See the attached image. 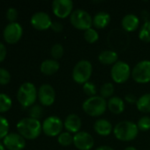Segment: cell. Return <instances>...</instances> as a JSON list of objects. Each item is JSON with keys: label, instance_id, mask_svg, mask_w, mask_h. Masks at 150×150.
<instances>
[{"label": "cell", "instance_id": "obj_1", "mask_svg": "<svg viewBox=\"0 0 150 150\" xmlns=\"http://www.w3.org/2000/svg\"><path fill=\"white\" fill-rule=\"evenodd\" d=\"M17 130L19 134L26 140H34L42 132V123L38 120L32 118H24L17 124Z\"/></svg>", "mask_w": 150, "mask_h": 150}, {"label": "cell", "instance_id": "obj_2", "mask_svg": "<svg viewBox=\"0 0 150 150\" xmlns=\"http://www.w3.org/2000/svg\"><path fill=\"white\" fill-rule=\"evenodd\" d=\"M137 124L130 120H123L118 122L113 129V134L116 139L121 142H132L139 134Z\"/></svg>", "mask_w": 150, "mask_h": 150}, {"label": "cell", "instance_id": "obj_3", "mask_svg": "<svg viewBox=\"0 0 150 150\" xmlns=\"http://www.w3.org/2000/svg\"><path fill=\"white\" fill-rule=\"evenodd\" d=\"M107 108V100L97 95L87 98L82 104L83 112L91 117H100L106 112Z\"/></svg>", "mask_w": 150, "mask_h": 150}, {"label": "cell", "instance_id": "obj_4", "mask_svg": "<svg viewBox=\"0 0 150 150\" xmlns=\"http://www.w3.org/2000/svg\"><path fill=\"white\" fill-rule=\"evenodd\" d=\"M38 98V91L34 83L26 82L22 83L17 92V99L23 107H31Z\"/></svg>", "mask_w": 150, "mask_h": 150}, {"label": "cell", "instance_id": "obj_5", "mask_svg": "<svg viewBox=\"0 0 150 150\" xmlns=\"http://www.w3.org/2000/svg\"><path fill=\"white\" fill-rule=\"evenodd\" d=\"M93 73V65L88 60L79 61L73 67L72 77L76 83L84 84L89 82Z\"/></svg>", "mask_w": 150, "mask_h": 150}, {"label": "cell", "instance_id": "obj_6", "mask_svg": "<svg viewBox=\"0 0 150 150\" xmlns=\"http://www.w3.org/2000/svg\"><path fill=\"white\" fill-rule=\"evenodd\" d=\"M70 22L74 28L85 32L88 29L92 28L93 18L87 11L82 9H77L73 11L71 14Z\"/></svg>", "mask_w": 150, "mask_h": 150}, {"label": "cell", "instance_id": "obj_7", "mask_svg": "<svg viewBox=\"0 0 150 150\" xmlns=\"http://www.w3.org/2000/svg\"><path fill=\"white\" fill-rule=\"evenodd\" d=\"M132 76V69L129 64L124 61H118L111 67V76L116 83H125Z\"/></svg>", "mask_w": 150, "mask_h": 150}, {"label": "cell", "instance_id": "obj_8", "mask_svg": "<svg viewBox=\"0 0 150 150\" xmlns=\"http://www.w3.org/2000/svg\"><path fill=\"white\" fill-rule=\"evenodd\" d=\"M42 127L45 135L50 137H56L62 133L64 128V122L60 118L57 116H50L43 120Z\"/></svg>", "mask_w": 150, "mask_h": 150}, {"label": "cell", "instance_id": "obj_9", "mask_svg": "<svg viewBox=\"0 0 150 150\" xmlns=\"http://www.w3.org/2000/svg\"><path fill=\"white\" fill-rule=\"evenodd\" d=\"M132 77L138 83H148L150 82V61L139 62L132 69Z\"/></svg>", "mask_w": 150, "mask_h": 150}, {"label": "cell", "instance_id": "obj_10", "mask_svg": "<svg viewBox=\"0 0 150 150\" xmlns=\"http://www.w3.org/2000/svg\"><path fill=\"white\" fill-rule=\"evenodd\" d=\"M23 28L18 22L9 23L4 29L3 36L5 42L9 44L17 43L22 37Z\"/></svg>", "mask_w": 150, "mask_h": 150}, {"label": "cell", "instance_id": "obj_11", "mask_svg": "<svg viewBox=\"0 0 150 150\" xmlns=\"http://www.w3.org/2000/svg\"><path fill=\"white\" fill-rule=\"evenodd\" d=\"M52 11L56 17L65 18L72 13L73 2L71 0H54L52 2Z\"/></svg>", "mask_w": 150, "mask_h": 150}, {"label": "cell", "instance_id": "obj_12", "mask_svg": "<svg viewBox=\"0 0 150 150\" xmlns=\"http://www.w3.org/2000/svg\"><path fill=\"white\" fill-rule=\"evenodd\" d=\"M73 145L79 150H91L95 145L94 137L88 132L80 131L73 134Z\"/></svg>", "mask_w": 150, "mask_h": 150}, {"label": "cell", "instance_id": "obj_13", "mask_svg": "<svg viewBox=\"0 0 150 150\" xmlns=\"http://www.w3.org/2000/svg\"><path fill=\"white\" fill-rule=\"evenodd\" d=\"M52 20L50 16L44 11H37L31 17L30 23L32 26L39 31H45L51 27Z\"/></svg>", "mask_w": 150, "mask_h": 150}, {"label": "cell", "instance_id": "obj_14", "mask_svg": "<svg viewBox=\"0 0 150 150\" xmlns=\"http://www.w3.org/2000/svg\"><path fill=\"white\" fill-rule=\"evenodd\" d=\"M38 99L43 106H50L56 99V92L54 88L49 83H43L38 89Z\"/></svg>", "mask_w": 150, "mask_h": 150}, {"label": "cell", "instance_id": "obj_15", "mask_svg": "<svg viewBox=\"0 0 150 150\" xmlns=\"http://www.w3.org/2000/svg\"><path fill=\"white\" fill-rule=\"evenodd\" d=\"M3 144L8 150H22L26 147V139L19 133H9L3 140Z\"/></svg>", "mask_w": 150, "mask_h": 150}, {"label": "cell", "instance_id": "obj_16", "mask_svg": "<svg viewBox=\"0 0 150 150\" xmlns=\"http://www.w3.org/2000/svg\"><path fill=\"white\" fill-rule=\"evenodd\" d=\"M82 126V122L80 118L79 117V115L75 114V113H71L69 114L64 122V127L66 130V132L70 133V134H77L80 131Z\"/></svg>", "mask_w": 150, "mask_h": 150}, {"label": "cell", "instance_id": "obj_17", "mask_svg": "<svg viewBox=\"0 0 150 150\" xmlns=\"http://www.w3.org/2000/svg\"><path fill=\"white\" fill-rule=\"evenodd\" d=\"M121 25L126 33H133L140 26V18L133 13L126 14L121 20Z\"/></svg>", "mask_w": 150, "mask_h": 150}, {"label": "cell", "instance_id": "obj_18", "mask_svg": "<svg viewBox=\"0 0 150 150\" xmlns=\"http://www.w3.org/2000/svg\"><path fill=\"white\" fill-rule=\"evenodd\" d=\"M94 130L100 136H109L113 133V126L112 124L106 119L97 120L94 123Z\"/></svg>", "mask_w": 150, "mask_h": 150}, {"label": "cell", "instance_id": "obj_19", "mask_svg": "<svg viewBox=\"0 0 150 150\" xmlns=\"http://www.w3.org/2000/svg\"><path fill=\"white\" fill-rule=\"evenodd\" d=\"M107 105H108L109 111L111 113L116 114V115L123 113L126 109L124 100L121 98L117 97V96H113L112 98H109L107 101Z\"/></svg>", "mask_w": 150, "mask_h": 150}, {"label": "cell", "instance_id": "obj_20", "mask_svg": "<svg viewBox=\"0 0 150 150\" xmlns=\"http://www.w3.org/2000/svg\"><path fill=\"white\" fill-rule=\"evenodd\" d=\"M111 17L106 11H99L93 17V26L96 29H104L111 23Z\"/></svg>", "mask_w": 150, "mask_h": 150}, {"label": "cell", "instance_id": "obj_21", "mask_svg": "<svg viewBox=\"0 0 150 150\" xmlns=\"http://www.w3.org/2000/svg\"><path fill=\"white\" fill-rule=\"evenodd\" d=\"M60 65L57 61L54 59H47L41 63L40 70L43 75L51 76L59 70Z\"/></svg>", "mask_w": 150, "mask_h": 150}, {"label": "cell", "instance_id": "obj_22", "mask_svg": "<svg viewBox=\"0 0 150 150\" xmlns=\"http://www.w3.org/2000/svg\"><path fill=\"white\" fill-rule=\"evenodd\" d=\"M98 61L103 65H114L118 62V54L115 50H103L99 54Z\"/></svg>", "mask_w": 150, "mask_h": 150}, {"label": "cell", "instance_id": "obj_23", "mask_svg": "<svg viewBox=\"0 0 150 150\" xmlns=\"http://www.w3.org/2000/svg\"><path fill=\"white\" fill-rule=\"evenodd\" d=\"M136 107L138 111L142 113H150V93L143 94L138 98Z\"/></svg>", "mask_w": 150, "mask_h": 150}, {"label": "cell", "instance_id": "obj_24", "mask_svg": "<svg viewBox=\"0 0 150 150\" xmlns=\"http://www.w3.org/2000/svg\"><path fill=\"white\" fill-rule=\"evenodd\" d=\"M115 87L112 83H104L100 88V96L103 98H111L113 97Z\"/></svg>", "mask_w": 150, "mask_h": 150}, {"label": "cell", "instance_id": "obj_25", "mask_svg": "<svg viewBox=\"0 0 150 150\" xmlns=\"http://www.w3.org/2000/svg\"><path fill=\"white\" fill-rule=\"evenodd\" d=\"M139 39L145 42L150 43V21H146L141 27L139 32Z\"/></svg>", "mask_w": 150, "mask_h": 150}, {"label": "cell", "instance_id": "obj_26", "mask_svg": "<svg viewBox=\"0 0 150 150\" xmlns=\"http://www.w3.org/2000/svg\"><path fill=\"white\" fill-rule=\"evenodd\" d=\"M57 142L63 147H69L73 144V135L68 132H62L57 136Z\"/></svg>", "mask_w": 150, "mask_h": 150}, {"label": "cell", "instance_id": "obj_27", "mask_svg": "<svg viewBox=\"0 0 150 150\" xmlns=\"http://www.w3.org/2000/svg\"><path fill=\"white\" fill-rule=\"evenodd\" d=\"M12 105L11 98L4 93H0V112H8Z\"/></svg>", "mask_w": 150, "mask_h": 150}, {"label": "cell", "instance_id": "obj_28", "mask_svg": "<svg viewBox=\"0 0 150 150\" xmlns=\"http://www.w3.org/2000/svg\"><path fill=\"white\" fill-rule=\"evenodd\" d=\"M84 39L89 44H94L99 40V33L95 28H89L84 32Z\"/></svg>", "mask_w": 150, "mask_h": 150}, {"label": "cell", "instance_id": "obj_29", "mask_svg": "<svg viewBox=\"0 0 150 150\" xmlns=\"http://www.w3.org/2000/svg\"><path fill=\"white\" fill-rule=\"evenodd\" d=\"M64 53H65L64 47L60 43H56L51 47L50 55L52 56V59L57 61L58 59L62 58V56L64 55Z\"/></svg>", "mask_w": 150, "mask_h": 150}, {"label": "cell", "instance_id": "obj_30", "mask_svg": "<svg viewBox=\"0 0 150 150\" xmlns=\"http://www.w3.org/2000/svg\"><path fill=\"white\" fill-rule=\"evenodd\" d=\"M82 90H83V92L87 96H88V98L96 96L97 88H96L95 84L94 83H92V82H88V83H84L82 85Z\"/></svg>", "mask_w": 150, "mask_h": 150}, {"label": "cell", "instance_id": "obj_31", "mask_svg": "<svg viewBox=\"0 0 150 150\" xmlns=\"http://www.w3.org/2000/svg\"><path fill=\"white\" fill-rule=\"evenodd\" d=\"M9 122L8 120L0 115V140H4L5 138V136L9 134Z\"/></svg>", "mask_w": 150, "mask_h": 150}, {"label": "cell", "instance_id": "obj_32", "mask_svg": "<svg viewBox=\"0 0 150 150\" xmlns=\"http://www.w3.org/2000/svg\"><path fill=\"white\" fill-rule=\"evenodd\" d=\"M137 127L139 130L142 132H147L150 130V117L149 116L141 117L137 122Z\"/></svg>", "mask_w": 150, "mask_h": 150}, {"label": "cell", "instance_id": "obj_33", "mask_svg": "<svg viewBox=\"0 0 150 150\" xmlns=\"http://www.w3.org/2000/svg\"><path fill=\"white\" fill-rule=\"evenodd\" d=\"M42 112L43 111H42V108L41 105H34L29 109V116L32 119H34V120H39V119L42 118V113H43Z\"/></svg>", "mask_w": 150, "mask_h": 150}, {"label": "cell", "instance_id": "obj_34", "mask_svg": "<svg viewBox=\"0 0 150 150\" xmlns=\"http://www.w3.org/2000/svg\"><path fill=\"white\" fill-rule=\"evenodd\" d=\"M10 81H11L10 72L4 68H0V84L6 85L10 83Z\"/></svg>", "mask_w": 150, "mask_h": 150}, {"label": "cell", "instance_id": "obj_35", "mask_svg": "<svg viewBox=\"0 0 150 150\" xmlns=\"http://www.w3.org/2000/svg\"><path fill=\"white\" fill-rule=\"evenodd\" d=\"M18 11L15 8H9L6 11V18L10 21V23H13L16 22L17 18H18Z\"/></svg>", "mask_w": 150, "mask_h": 150}, {"label": "cell", "instance_id": "obj_36", "mask_svg": "<svg viewBox=\"0 0 150 150\" xmlns=\"http://www.w3.org/2000/svg\"><path fill=\"white\" fill-rule=\"evenodd\" d=\"M125 100H126L128 104L133 105V104H136V103H137L138 98H136V96H135V95H133V94H132V93H129V94L126 95Z\"/></svg>", "mask_w": 150, "mask_h": 150}, {"label": "cell", "instance_id": "obj_37", "mask_svg": "<svg viewBox=\"0 0 150 150\" xmlns=\"http://www.w3.org/2000/svg\"><path fill=\"white\" fill-rule=\"evenodd\" d=\"M50 28L56 33H60L63 31V25L60 22H52Z\"/></svg>", "mask_w": 150, "mask_h": 150}, {"label": "cell", "instance_id": "obj_38", "mask_svg": "<svg viewBox=\"0 0 150 150\" xmlns=\"http://www.w3.org/2000/svg\"><path fill=\"white\" fill-rule=\"evenodd\" d=\"M6 47L4 43L0 42V62H2L6 57Z\"/></svg>", "mask_w": 150, "mask_h": 150}, {"label": "cell", "instance_id": "obj_39", "mask_svg": "<svg viewBox=\"0 0 150 150\" xmlns=\"http://www.w3.org/2000/svg\"><path fill=\"white\" fill-rule=\"evenodd\" d=\"M95 150H114L111 147H110V146H100V147H98L97 149Z\"/></svg>", "mask_w": 150, "mask_h": 150}, {"label": "cell", "instance_id": "obj_40", "mask_svg": "<svg viewBox=\"0 0 150 150\" xmlns=\"http://www.w3.org/2000/svg\"><path fill=\"white\" fill-rule=\"evenodd\" d=\"M124 150H137L134 147H127V148H126Z\"/></svg>", "mask_w": 150, "mask_h": 150}, {"label": "cell", "instance_id": "obj_41", "mask_svg": "<svg viewBox=\"0 0 150 150\" xmlns=\"http://www.w3.org/2000/svg\"><path fill=\"white\" fill-rule=\"evenodd\" d=\"M5 149H5V147L4 146V144L0 142V150H5Z\"/></svg>", "mask_w": 150, "mask_h": 150}]
</instances>
